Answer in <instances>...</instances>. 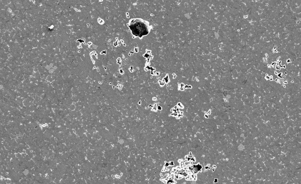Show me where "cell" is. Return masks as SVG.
<instances>
[{
    "mask_svg": "<svg viewBox=\"0 0 301 184\" xmlns=\"http://www.w3.org/2000/svg\"><path fill=\"white\" fill-rule=\"evenodd\" d=\"M129 27L133 35L140 37L147 35L149 32L147 25L146 22L140 19L132 20Z\"/></svg>",
    "mask_w": 301,
    "mask_h": 184,
    "instance_id": "cell-1",
    "label": "cell"
}]
</instances>
